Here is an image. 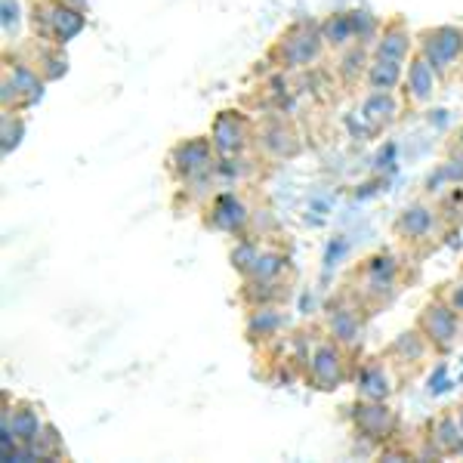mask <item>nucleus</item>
I'll use <instances>...</instances> for the list:
<instances>
[{
  "label": "nucleus",
  "instance_id": "bb28decb",
  "mask_svg": "<svg viewBox=\"0 0 463 463\" xmlns=\"http://www.w3.org/2000/svg\"><path fill=\"white\" fill-rule=\"evenodd\" d=\"M241 303L253 309V306H285L290 300V279L288 281H241L238 290Z\"/></svg>",
  "mask_w": 463,
  "mask_h": 463
},
{
  "label": "nucleus",
  "instance_id": "0eeeda50",
  "mask_svg": "<svg viewBox=\"0 0 463 463\" xmlns=\"http://www.w3.org/2000/svg\"><path fill=\"white\" fill-rule=\"evenodd\" d=\"M371 312L349 294L346 288L340 290L334 300H327L325 312H321V334H327L334 343L349 349L353 355L362 353L364 343V325H368Z\"/></svg>",
  "mask_w": 463,
  "mask_h": 463
},
{
  "label": "nucleus",
  "instance_id": "473e14b6",
  "mask_svg": "<svg viewBox=\"0 0 463 463\" xmlns=\"http://www.w3.org/2000/svg\"><path fill=\"white\" fill-rule=\"evenodd\" d=\"M19 22H22L19 0H0V28H4V41H6V43L16 41Z\"/></svg>",
  "mask_w": 463,
  "mask_h": 463
},
{
  "label": "nucleus",
  "instance_id": "a211bd4d",
  "mask_svg": "<svg viewBox=\"0 0 463 463\" xmlns=\"http://www.w3.org/2000/svg\"><path fill=\"white\" fill-rule=\"evenodd\" d=\"M383 355L390 358V364L395 368L399 380H405V377L411 380V377H417L423 368H427V358L436 355V353H432L427 337H423V334L417 331V325H414L411 331H402L399 337L386 346Z\"/></svg>",
  "mask_w": 463,
  "mask_h": 463
},
{
  "label": "nucleus",
  "instance_id": "f8f14e48",
  "mask_svg": "<svg viewBox=\"0 0 463 463\" xmlns=\"http://www.w3.org/2000/svg\"><path fill=\"white\" fill-rule=\"evenodd\" d=\"M349 423H353L355 436L362 442L380 445L392 442L399 436V414L390 402H368V399H355L349 408Z\"/></svg>",
  "mask_w": 463,
  "mask_h": 463
},
{
  "label": "nucleus",
  "instance_id": "393cba45",
  "mask_svg": "<svg viewBox=\"0 0 463 463\" xmlns=\"http://www.w3.org/2000/svg\"><path fill=\"white\" fill-rule=\"evenodd\" d=\"M290 275H294V263H290L288 253L279 248H266L263 244L260 257L253 260L250 272L244 275L241 281H288Z\"/></svg>",
  "mask_w": 463,
  "mask_h": 463
},
{
  "label": "nucleus",
  "instance_id": "4c0bfd02",
  "mask_svg": "<svg viewBox=\"0 0 463 463\" xmlns=\"http://www.w3.org/2000/svg\"><path fill=\"white\" fill-rule=\"evenodd\" d=\"M458 417H460V427H463V402L458 405Z\"/></svg>",
  "mask_w": 463,
  "mask_h": 463
},
{
  "label": "nucleus",
  "instance_id": "e433bc0d",
  "mask_svg": "<svg viewBox=\"0 0 463 463\" xmlns=\"http://www.w3.org/2000/svg\"><path fill=\"white\" fill-rule=\"evenodd\" d=\"M69 6H78V10H87V0H65Z\"/></svg>",
  "mask_w": 463,
  "mask_h": 463
},
{
  "label": "nucleus",
  "instance_id": "f03ea898",
  "mask_svg": "<svg viewBox=\"0 0 463 463\" xmlns=\"http://www.w3.org/2000/svg\"><path fill=\"white\" fill-rule=\"evenodd\" d=\"M164 170L183 192H201L204 201L211 198L213 179H220V155L211 143V137H185L167 148Z\"/></svg>",
  "mask_w": 463,
  "mask_h": 463
},
{
  "label": "nucleus",
  "instance_id": "7c9ffc66",
  "mask_svg": "<svg viewBox=\"0 0 463 463\" xmlns=\"http://www.w3.org/2000/svg\"><path fill=\"white\" fill-rule=\"evenodd\" d=\"M260 250H263V244H260L253 235L235 238V244H232V250H229V263L238 272V279H244V275L250 272V266H253V260L260 257Z\"/></svg>",
  "mask_w": 463,
  "mask_h": 463
},
{
  "label": "nucleus",
  "instance_id": "2eb2a0df",
  "mask_svg": "<svg viewBox=\"0 0 463 463\" xmlns=\"http://www.w3.org/2000/svg\"><path fill=\"white\" fill-rule=\"evenodd\" d=\"M353 386H355V399L390 402L395 395V386H399V374H395L390 358L380 353V355H371L355 364Z\"/></svg>",
  "mask_w": 463,
  "mask_h": 463
},
{
  "label": "nucleus",
  "instance_id": "72a5a7b5",
  "mask_svg": "<svg viewBox=\"0 0 463 463\" xmlns=\"http://www.w3.org/2000/svg\"><path fill=\"white\" fill-rule=\"evenodd\" d=\"M0 111H25L16 84H13V80L6 78L4 71H0Z\"/></svg>",
  "mask_w": 463,
  "mask_h": 463
},
{
  "label": "nucleus",
  "instance_id": "dca6fc26",
  "mask_svg": "<svg viewBox=\"0 0 463 463\" xmlns=\"http://www.w3.org/2000/svg\"><path fill=\"white\" fill-rule=\"evenodd\" d=\"M427 448L417 451V458H463V427L458 408H445L427 423Z\"/></svg>",
  "mask_w": 463,
  "mask_h": 463
},
{
  "label": "nucleus",
  "instance_id": "aec40b11",
  "mask_svg": "<svg viewBox=\"0 0 463 463\" xmlns=\"http://www.w3.org/2000/svg\"><path fill=\"white\" fill-rule=\"evenodd\" d=\"M402 106H405V99H399V93H374V90H368L362 109H358V118L368 127L371 137H377V133L390 130L399 121Z\"/></svg>",
  "mask_w": 463,
  "mask_h": 463
},
{
  "label": "nucleus",
  "instance_id": "2f4dec72",
  "mask_svg": "<svg viewBox=\"0 0 463 463\" xmlns=\"http://www.w3.org/2000/svg\"><path fill=\"white\" fill-rule=\"evenodd\" d=\"M432 201L439 204V211H442L448 226L451 229L463 226V185H448V189L439 192Z\"/></svg>",
  "mask_w": 463,
  "mask_h": 463
},
{
  "label": "nucleus",
  "instance_id": "c9c22d12",
  "mask_svg": "<svg viewBox=\"0 0 463 463\" xmlns=\"http://www.w3.org/2000/svg\"><path fill=\"white\" fill-rule=\"evenodd\" d=\"M448 143H454V146H460V148H463V124L451 133V139H448Z\"/></svg>",
  "mask_w": 463,
  "mask_h": 463
},
{
  "label": "nucleus",
  "instance_id": "7ed1b4c3",
  "mask_svg": "<svg viewBox=\"0 0 463 463\" xmlns=\"http://www.w3.org/2000/svg\"><path fill=\"white\" fill-rule=\"evenodd\" d=\"M327 53V43L321 37V22L318 19H294L279 32L266 50V65H272L275 71H303L309 65H316L321 56Z\"/></svg>",
  "mask_w": 463,
  "mask_h": 463
},
{
  "label": "nucleus",
  "instance_id": "a878e982",
  "mask_svg": "<svg viewBox=\"0 0 463 463\" xmlns=\"http://www.w3.org/2000/svg\"><path fill=\"white\" fill-rule=\"evenodd\" d=\"M371 56L374 50L368 43H355V47L343 50L337 53V78L340 84L346 90H355L358 84H364V74H368V65H371Z\"/></svg>",
  "mask_w": 463,
  "mask_h": 463
},
{
  "label": "nucleus",
  "instance_id": "1a4fd4ad",
  "mask_svg": "<svg viewBox=\"0 0 463 463\" xmlns=\"http://www.w3.org/2000/svg\"><path fill=\"white\" fill-rule=\"evenodd\" d=\"M414 325H417V331L427 337L432 353H436V355H451L454 346H458V340H460L463 318L451 309V306H448V300L442 294H436V297H430V300L420 306Z\"/></svg>",
  "mask_w": 463,
  "mask_h": 463
},
{
  "label": "nucleus",
  "instance_id": "412c9836",
  "mask_svg": "<svg viewBox=\"0 0 463 463\" xmlns=\"http://www.w3.org/2000/svg\"><path fill=\"white\" fill-rule=\"evenodd\" d=\"M4 74L13 80V84H16L25 111L34 109L37 102L43 99V87H47V78H43V74L34 69L32 59H25V56H13V59L4 56Z\"/></svg>",
  "mask_w": 463,
  "mask_h": 463
},
{
  "label": "nucleus",
  "instance_id": "c85d7f7f",
  "mask_svg": "<svg viewBox=\"0 0 463 463\" xmlns=\"http://www.w3.org/2000/svg\"><path fill=\"white\" fill-rule=\"evenodd\" d=\"M432 185H439V189L432 192L430 198H436L439 192L448 189V185H463V148H460V146L448 143L442 164H439L436 174H432V176L427 179V192L432 189Z\"/></svg>",
  "mask_w": 463,
  "mask_h": 463
},
{
  "label": "nucleus",
  "instance_id": "6e6552de",
  "mask_svg": "<svg viewBox=\"0 0 463 463\" xmlns=\"http://www.w3.org/2000/svg\"><path fill=\"white\" fill-rule=\"evenodd\" d=\"M32 28L34 37L50 43H71L74 37L84 34L87 28V10L69 6L65 0H34L32 4Z\"/></svg>",
  "mask_w": 463,
  "mask_h": 463
},
{
  "label": "nucleus",
  "instance_id": "6ab92c4d",
  "mask_svg": "<svg viewBox=\"0 0 463 463\" xmlns=\"http://www.w3.org/2000/svg\"><path fill=\"white\" fill-rule=\"evenodd\" d=\"M374 56H386L395 59V62H408L411 56L417 53V34L408 28V22L402 16H392L380 25V34L374 41Z\"/></svg>",
  "mask_w": 463,
  "mask_h": 463
},
{
  "label": "nucleus",
  "instance_id": "5701e85b",
  "mask_svg": "<svg viewBox=\"0 0 463 463\" xmlns=\"http://www.w3.org/2000/svg\"><path fill=\"white\" fill-rule=\"evenodd\" d=\"M321 37H325L331 53H343V50L362 43V37H358L355 10H337L327 19H321Z\"/></svg>",
  "mask_w": 463,
  "mask_h": 463
},
{
  "label": "nucleus",
  "instance_id": "4468645a",
  "mask_svg": "<svg viewBox=\"0 0 463 463\" xmlns=\"http://www.w3.org/2000/svg\"><path fill=\"white\" fill-rule=\"evenodd\" d=\"M250 220H253V213H250L248 201L232 189L216 192L204 204V222L213 232H222V235H229V238L250 235Z\"/></svg>",
  "mask_w": 463,
  "mask_h": 463
},
{
  "label": "nucleus",
  "instance_id": "423d86ee",
  "mask_svg": "<svg viewBox=\"0 0 463 463\" xmlns=\"http://www.w3.org/2000/svg\"><path fill=\"white\" fill-rule=\"evenodd\" d=\"M50 420H43L41 405L28 399H10L4 392V411H0V460L16 463L19 445L37 442Z\"/></svg>",
  "mask_w": 463,
  "mask_h": 463
},
{
  "label": "nucleus",
  "instance_id": "39448f33",
  "mask_svg": "<svg viewBox=\"0 0 463 463\" xmlns=\"http://www.w3.org/2000/svg\"><path fill=\"white\" fill-rule=\"evenodd\" d=\"M355 364L358 362L349 349H343L340 343H334L327 334H321L309 346V355H306V364H303V377L316 392H334V390H340V386L353 383Z\"/></svg>",
  "mask_w": 463,
  "mask_h": 463
},
{
  "label": "nucleus",
  "instance_id": "9b49d317",
  "mask_svg": "<svg viewBox=\"0 0 463 463\" xmlns=\"http://www.w3.org/2000/svg\"><path fill=\"white\" fill-rule=\"evenodd\" d=\"M253 133H257V121H250L241 109H222L216 111L207 137H211L220 161H229L253 152Z\"/></svg>",
  "mask_w": 463,
  "mask_h": 463
},
{
  "label": "nucleus",
  "instance_id": "cd10ccee",
  "mask_svg": "<svg viewBox=\"0 0 463 463\" xmlns=\"http://www.w3.org/2000/svg\"><path fill=\"white\" fill-rule=\"evenodd\" d=\"M32 53H34L32 65L43 74V78H47V84H53V80L65 78V71H69V56H65V47H59V43H50V41H41V37H37Z\"/></svg>",
  "mask_w": 463,
  "mask_h": 463
},
{
  "label": "nucleus",
  "instance_id": "f257e3e1",
  "mask_svg": "<svg viewBox=\"0 0 463 463\" xmlns=\"http://www.w3.org/2000/svg\"><path fill=\"white\" fill-rule=\"evenodd\" d=\"M402 285H405V260L392 250H374L349 272L343 288H346L364 309L374 312V309L390 306L395 297L402 294Z\"/></svg>",
  "mask_w": 463,
  "mask_h": 463
},
{
  "label": "nucleus",
  "instance_id": "20e7f679",
  "mask_svg": "<svg viewBox=\"0 0 463 463\" xmlns=\"http://www.w3.org/2000/svg\"><path fill=\"white\" fill-rule=\"evenodd\" d=\"M451 232V226L445 222L442 211H439L436 201L430 198H417L405 204L399 211V216L392 220V235L402 248H408V253L414 257H427L430 250H436L445 241V235Z\"/></svg>",
  "mask_w": 463,
  "mask_h": 463
},
{
  "label": "nucleus",
  "instance_id": "c756f323",
  "mask_svg": "<svg viewBox=\"0 0 463 463\" xmlns=\"http://www.w3.org/2000/svg\"><path fill=\"white\" fill-rule=\"evenodd\" d=\"M22 139H25L22 111H0V152H4V158H10L16 152Z\"/></svg>",
  "mask_w": 463,
  "mask_h": 463
},
{
  "label": "nucleus",
  "instance_id": "b1692460",
  "mask_svg": "<svg viewBox=\"0 0 463 463\" xmlns=\"http://www.w3.org/2000/svg\"><path fill=\"white\" fill-rule=\"evenodd\" d=\"M405 65L408 62H395V59L386 56H371L364 87L374 90V93H399L402 84H405Z\"/></svg>",
  "mask_w": 463,
  "mask_h": 463
},
{
  "label": "nucleus",
  "instance_id": "f3484780",
  "mask_svg": "<svg viewBox=\"0 0 463 463\" xmlns=\"http://www.w3.org/2000/svg\"><path fill=\"white\" fill-rule=\"evenodd\" d=\"M442 74L430 65L427 56L414 53L405 65V84H402V99L408 109H427L436 102L439 90H442Z\"/></svg>",
  "mask_w": 463,
  "mask_h": 463
},
{
  "label": "nucleus",
  "instance_id": "4be33fe9",
  "mask_svg": "<svg viewBox=\"0 0 463 463\" xmlns=\"http://www.w3.org/2000/svg\"><path fill=\"white\" fill-rule=\"evenodd\" d=\"M285 312L281 306H253L248 309V318H244V337L253 346H266V343H275L285 331Z\"/></svg>",
  "mask_w": 463,
  "mask_h": 463
},
{
  "label": "nucleus",
  "instance_id": "ddd939ff",
  "mask_svg": "<svg viewBox=\"0 0 463 463\" xmlns=\"http://www.w3.org/2000/svg\"><path fill=\"white\" fill-rule=\"evenodd\" d=\"M253 152H257V158H263L269 164H285V161H294L297 155L303 152V139L294 124L272 115V118L257 121Z\"/></svg>",
  "mask_w": 463,
  "mask_h": 463
},
{
  "label": "nucleus",
  "instance_id": "f704fd0d",
  "mask_svg": "<svg viewBox=\"0 0 463 463\" xmlns=\"http://www.w3.org/2000/svg\"><path fill=\"white\" fill-rule=\"evenodd\" d=\"M439 294H442L445 300H448V306H451V309L458 312V316L463 318V269H460V275H458V279L445 281V285H442V290H439Z\"/></svg>",
  "mask_w": 463,
  "mask_h": 463
},
{
  "label": "nucleus",
  "instance_id": "9d476101",
  "mask_svg": "<svg viewBox=\"0 0 463 463\" xmlns=\"http://www.w3.org/2000/svg\"><path fill=\"white\" fill-rule=\"evenodd\" d=\"M417 53L448 80L463 69V25H430L417 32Z\"/></svg>",
  "mask_w": 463,
  "mask_h": 463
}]
</instances>
